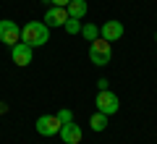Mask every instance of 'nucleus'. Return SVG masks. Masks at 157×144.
Returning a JSON list of instances; mask_svg holds the SVG:
<instances>
[{"label": "nucleus", "mask_w": 157, "mask_h": 144, "mask_svg": "<svg viewBox=\"0 0 157 144\" xmlns=\"http://www.w3.org/2000/svg\"><path fill=\"white\" fill-rule=\"evenodd\" d=\"M21 42H26L29 47H42L50 42V26L45 21H26L21 26Z\"/></svg>", "instance_id": "obj_1"}, {"label": "nucleus", "mask_w": 157, "mask_h": 144, "mask_svg": "<svg viewBox=\"0 0 157 144\" xmlns=\"http://www.w3.org/2000/svg\"><path fill=\"white\" fill-rule=\"evenodd\" d=\"M110 58H113V45L107 42V39L97 37L94 42H89V60L94 63V66H100V68L107 66Z\"/></svg>", "instance_id": "obj_2"}, {"label": "nucleus", "mask_w": 157, "mask_h": 144, "mask_svg": "<svg viewBox=\"0 0 157 144\" xmlns=\"http://www.w3.org/2000/svg\"><path fill=\"white\" fill-rule=\"evenodd\" d=\"M97 110L105 113V115H115L121 110V100H118V94L110 92V89H97V100H94Z\"/></svg>", "instance_id": "obj_3"}, {"label": "nucleus", "mask_w": 157, "mask_h": 144, "mask_svg": "<svg viewBox=\"0 0 157 144\" xmlns=\"http://www.w3.org/2000/svg\"><path fill=\"white\" fill-rule=\"evenodd\" d=\"M0 42L8 45V47H13L16 42H21V26H18L16 21L3 18V21H0Z\"/></svg>", "instance_id": "obj_4"}, {"label": "nucleus", "mask_w": 157, "mask_h": 144, "mask_svg": "<svg viewBox=\"0 0 157 144\" xmlns=\"http://www.w3.org/2000/svg\"><path fill=\"white\" fill-rule=\"evenodd\" d=\"M32 58H34V47H29L26 42H16L11 47V60L16 63L18 68H26L29 63H32Z\"/></svg>", "instance_id": "obj_5"}, {"label": "nucleus", "mask_w": 157, "mask_h": 144, "mask_svg": "<svg viewBox=\"0 0 157 144\" xmlns=\"http://www.w3.org/2000/svg\"><path fill=\"white\" fill-rule=\"evenodd\" d=\"M63 123L58 121V115H39L37 118V134L39 136H58Z\"/></svg>", "instance_id": "obj_6"}, {"label": "nucleus", "mask_w": 157, "mask_h": 144, "mask_svg": "<svg viewBox=\"0 0 157 144\" xmlns=\"http://www.w3.org/2000/svg\"><path fill=\"white\" fill-rule=\"evenodd\" d=\"M123 32H126L123 24L115 21V18H110V21H105V24L100 26V37H102V39H107V42H118V39L123 37Z\"/></svg>", "instance_id": "obj_7"}, {"label": "nucleus", "mask_w": 157, "mask_h": 144, "mask_svg": "<svg viewBox=\"0 0 157 144\" xmlns=\"http://www.w3.org/2000/svg\"><path fill=\"white\" fill-rule=\"evenodd\" d=\"M60 139H63V144H78L84 139V131H81V126H78L76 121L63 123L60 126Z\"/></svg>", "instance_id": "obj_8"}, {"label": "nucleus", "mask_w": 157, "mask_h": 144, "mask_svg": "<svg viewBox=\"0 0 157 144\" xmlns=\"http://www.w3.org/2000/svg\"><path fill=\"white\" fill-rule=\"evenodd\" d=\"M42 21L47 24V26H63V24L68 21V11L66 8H60V6H52V8H47V13H45V18Z\"/></svg>", "instance_id": "obj_9"}, {"label": "nucleus", "mask_w": 157, "mask_h": 144, "mask_svg": "<svg viewBox=\"0 0 157 144\" xmlns=\"http://www.w3.org/2000/svg\"><path fill=\"white\" fill-rule=\"evenodd\" d=\"M66 11H68L71 18H78V21H81V18L86 16V11H89V6H86V0H71L66 6Z\"/></svg>", "instance_id": "obj_10"}, {"label": "nucleus", "mask_w": 157, "mask_h": 144, "mask_svg": "<svg viewBox=\"0 0 157 144\" xmlns=\"http://www.w3.org/2000/svg\"><path fill=\"white\" fill-rule=\"evenodd\" d=\"M89 126H92V131H97V134H100V131H105V128H107V115L97 110L94 115L89 118Z\"/></svg>", "instance_id": "obj_11"}, {"label": "nucleus", "mask_w": 157, "mask_h": 144, "mask_svg": "<svg viewBox=\"0 0 157 144\" xmlns=\"http://www.w3.org/2000/svg\"><path fill=\"white\" fill-rule=\"evenodd\" d=\"M81 37H84L86 42H94V39L100 37V26H97V24H84V26H81Z\"/></svg>", "instance_id": "obj_12"}, {"label": "nucleus", "mask_w": 157, "mask_h": 144, "mask_svg": "<svg viewBox=\"0 0 157 144\" xmlns=\"http://www.w3.org/2000/svg\"><path fill=\"white\" fill-rule=\"evenodd\" d=\"M81 26H84V24L78 21V18H71V16H68V21L63 24V29H66V34H81Z\"/></svg>", "instance_id": "obj_13"}, {"label": "nucleus", "mask_w": 157, "mask_h": 144, "mask_svg": "<svg viewBox=\"0 0 157 144\" xmlns=\"http://www.w3.org/2000/svg\"><path fill=\"white\" fill-rule=\"evenodd\" d=\"M55 115H58V121H60V123H71V121H73V110H68V107L58 110Z\"/></svg>", "instance_id": "obj_14"}, {"label": "nucleus", "mask_w": 157, "mask_h": 144, "mask_svg": "<svg viewBox=\"0 0 157 144\" xmlns=\"http://www.w3.org/2000/svg\"><path fill=\"white\" fill-rule=\"evenodd\" d=\"M107 84H110L107 79H100V81H97V89H107Z\"/></svg>", "instance_id": "obj_15"}, {"label": "nucleus", "mask_w": 157, "mask_h": 144, "mask_svg": "<svg viewBox=\"0 0 157 144\" xmlns=\"http://www.w3.org/2000/svg\"><path fill=\"white\" fill-rule=\"evenodd\" d=\"M68 3H71V0H52V6H60V8H66Z\"/></svg>", "instance_id": "obj_16"}, {"label": "nucleus", "mask_w": 157, "mask_h": 144, "mask_svg": "<svg viewBox=\"0 0 157 144\" xmlns=\"http://www.w3.org/2000/svg\"><path fill=\"white\" fill-rule=\"evenodd\" d=\"M8 110V105H6V102H0V113H6Z\"/></svg>", "instance_id": "obj_17"}, {"label": "nucleus", "mask_w": 157, "mask_h": 144, "mask_svg": "<svg viewBox=\"0 0 157 144\" xmlns=\"http://www.w3.org/2000/svg\"><path fill=\"white\" fill-rule=\"evenodd\" d=\"M155 42H157V32H155Z\"/></svg>", "instance_id": "obj_18"}]
</instances>
